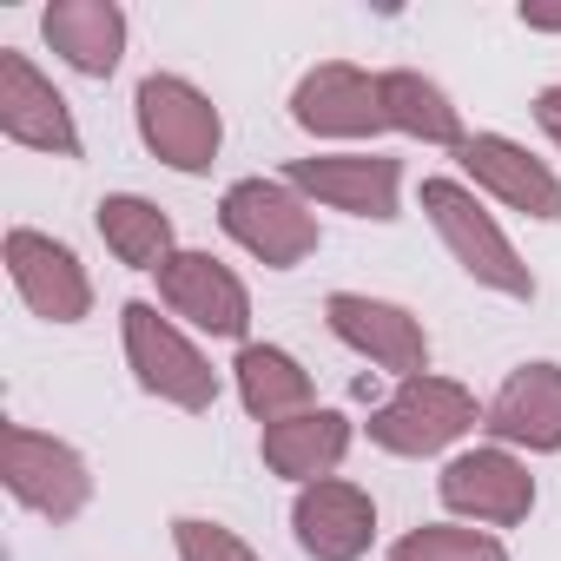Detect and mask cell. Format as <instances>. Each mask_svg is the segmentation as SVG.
Masks as SVG:
<instances>
[{
	"instance_id": "cell-14",
	"label": "cell",
	"mask_w": 561,
	"mask_h": 561,
	"mask_svg": "<svg viewBox=\"0 0 561 561\" xmlns=\"http://www.w3.org/2000/svg\"><path fill=\"white\" fill-rule=\"evenodd\" d=\"M0 133H8L14 146L60 152V159L80 152V133H73L67 100H60L21 54H0Z\"/></svg>"
},
{
	"instance_id": "cell-12",
	"label": "cell",
	"mask_w": 561,
	"mask_h": 561,
	"mask_svg": "<svg viewBox=\"0 0 561 561\" xmlns=\"http://www.w3.org/2000/svg\"><path fill=\"white\" fill-rule=\"evenodd\" d=\"M159 298L179 311V318H192L198 331H211V337H244V324H251V298H244V285L211 257V251H179L165 271H159Z\"/></svg>"
},
{
	"instance_id": "cell-2",
	"label": "cell",
	"mask_w": 561,
	"mask_h": 561,
	"mask_svg": "<svg viewBox=\"0 0 561 561\" xmlns=\"http://www.w3.org/2000/svg\"><path fill=\"white\" fill-rule=\"evenodd\" d=\"M218 225L271 271H291L318 251V218L291 185H271V179H238L218 205Z\"/></svg>"
},
{
	"instance_id": "cell-21",
	"label": "cell",
	"mask_w": 561,
	"mask_h": 561,
	"mask_svg": "<svg viewBox=\"0 0 561 561\" xmlns=\"http://www.w3.org/2000/svg\"><path fill=\"white\" fill-rule=\"evenodd\" d=\"M377 87H383V119H390L397 133L462 152V139H469V133H462V113L443 100L436 80H423V73H377Z\"/></svg>"
},
{
	"instance_id": "cell-1",
	"label": "cell",
	"mask_w": 561,
	"mask_h": 561,
	"mask_svg": "<svg viewBox=\"0 0 561 561\" xmlns=\"http://www.w3.org/2000/svg\"><path fill=\"white\" fill-rule=\"evenodd\" d=\"M423 211L436 218L443 244L456 251V264L476 277V285L508 291V298H535L528 264L515 257V244L502 238V225H495V218L469 198V185H456V179H423Z\"/></svg>"
},
{
	"instance_id": "cell-5",
	"label": "cell",
	"mask_w": 561,
	"mask_h": 561,
	"mask_svg": "<svg viewBox=\"0 0 561 561\" xmlns=\"http://www.w3.org/2000/svg\"><path fill=\"white\" fill-rule=\"evenodd\" d=\"M126 318V357H133V377L152 390V397H165V403H179V410H211L218 403V370L152 311V305H126L119 311Z\"/></svg>"
},
{
	"instance_id": "cell-9",
	"label": "cell",
	"mask_w": 561,
	"mask_h": 561,
	"mask_svg": "<svg viewBox=\"0 0 561 561\" xmlns=\"http://www.w3.org/2000/svg\"><path fill=\"white\" fill-rule=\"evenodd\" d=\"M324 318H331V331H337L351 351H364L370 364L397 370L403 383L430 370V337H423V324H416L410 311H397V305H383V298L337 291V298L324 305Z\"/></svg>"
},
{
	"instance_id": "cell-18",
	"label": "cell",
	"mask_w": 561,
	"mask_h": 561,
	"mask_svg": "<svg viewBox=\"0 0 561 561\" xmlns=\"http://www.w3.org/2000/svg\"><path fill=\"white\" fill-rule=\"evenodd\" d=\"M351 449V423L337 410H305L285 423H264V462L271 476H291V482H324Z\"/></svg>"
},
{
	"instance_id": "cell-3",
	"label": "cell",
	"mask_w": 561,
	"mask_h": 561,
	"mask_svg": "<svg viewBox=\"0 0 561 561\" xmlns=\"http://www.w3.org/2000/svg\"><path fill=\"white\" fill-rule=\"evenodd\" d=\"M0 482H8L14 502H27L34 515H54V522H73V515L87 508V495H93L87 462H80L67 443L41 436V430H27V423H8V430H0Z\"/></svg>"
},
{
	"instance_id": "cell-22",
	"label": "cell",
	"mask_w": 561,
	"mask_h": 561,
	"mask_svg": "<svg viewBox=\"0 0 561 561\" xmlns=\"http://www.w3.org/2000/svg\"><path fill=\"white\" fill-rule=\"evenodd\" d=\"M390 561H508V548L476 528H416L390 548Z\"/></svg>"
},
{
	"instance_id": "cell-8",
	"label": "cell",
	"mask_w": 561,
	"mask_h": 561,
	"mask_svg": "<svg viewBox=\"0 0 561 561\" xmlns=\"http://www.w3.org/2000/svg\"><path fill=\"white\" fill-rule=\"evenodd\" d=\"M8 271H14V291L27 298V311L47 324H80L93 311V285H87L80 257L41 231H8Z\"/></svg>"
},
{
	"instance_id": "cell-19",
	"label": "cell",
	"mask_w": 561,
	"mask_h": 561,
	"mask_svg": "<svg viewBox=\"0 0 561 561\" xmlns=\"http://www.w3.org/2000/svg\"><path fill=\"white\" fill-rule=\"evenodd\" d=\"M238 397L257 423H285V416H305L311 410V377L271 344H244L238 351Z\"/></svg>"
},
{
	"instance_id": "cell-7",
	"label": "cell",
	"mask_w": 561,
	"mask_h": 561,
	"mask_svg": "<svg viewBox=\"0 0 561 561\" xmlns=\"http://www.w3.org/2000/svg\"><path fill=\"white\" fill-rule=\"evenodd\" d=\"M397 179H403V165L383 152H324V159L285 165L291 192H311V198L357 211V218H397Z\"/></svg>"
},
{
	"instance_id": "cell-4",
	"label": "cell",
	"mask_w": 561,
	"mask_h": 561,
	"mask_svg": "<svg viewBox=\"0 0 561 561\" xmlns=\"http://www.w3.org/2000/svg\"><path fill=\"white\" fill-rule=\"evenodd\" d=\"M462 430H476V397L462 383H449V377H410L370 416V443L390 449V456H436Z\"/></svg>"
},
{
	"instance_id": "cell-15",
	"label": "cell",
	"mask_w": 561,
	"mask_h": 561,
	"mask_svg": "<svg viewBox=\"0 0 561 561\" xmlns=\"http://www.w3.org/2000/svg\"><path fill=\"white\" fill-rule=\"evenodd\" d=\"M482 430L495 443L561 449V364H522L482 410Z\"/></svg>"
},
{
	"instance_id": "cell-20",
	"label": "cell",
	"mask_w": 561,
	"mask_h": 561,
	"mask_svg": "<svg viewBox=\"0 0 561 561\" xmlns=\"http://www.w3.org/2000/svg\"><path fill=\"white\" fill-rule=\"evenodd\" d=\"M100 238H106L113 257L133 264V271H165V264L179 257V251H172V218H165L152 198H133V192L100 198Z\"/></svg>"
},
{
	"instance_id": "cell-25",
	"label": "cell",
	"mask_w": 561,
	"mask_h": 561,
	"mask_svg": "<svg viewBox=\"0 0 561 561\" xmlns=\"http://www.w3.org/2000/svg\"><path fill=\"white\" fill-rule=\"evenodd\" d=\"M528 27H561V8H522Z\"/></svg>"
},
{
	"instance_id": "cell-17",
	"label": "cell",
	"mask_w": 561,
	"mask_h": 561,
	"mask_svg": "<svg viewBox=\"0 0 561 561\" xmlns=\"http://www.w3.org/2000/svg\"><path fill=\"white\" fill-rule=\"evenodd\" d=\"M41 27H47V47H54L67 67H80V73H93V80H106V73L119 67L126 14L113 8V0H54Z\"/></svg>"
},
{
	"instance_id": "cell-10",
	"label": "cell",
	"mask_w": 561,
	"mask_h": 561,
	"mask_svg": "<svg viewBox=\"0 0 561 561\" xmlns=\"http://www.w3.org/2000/svg\"><path fill=\"white\" fill-rule=\"evenodd\" d=\"M291 113H298L305 133H324V139H364V133H383L390 126L383 119V87L370 73L344 67V60L305 73L298 93H291Z\"/></svg>"
},
{
	"instance_id": "cell-24",
	"label": "cell",
	"mask_w": 561,
	"mask_h": 561,
	"mask_svg": "<svg viewBox=\"0 0 561 561\" xmlns=\"http://www.w3.org/2000/svg\"><path fill=\"white\" fill-rule=\"evenodd\" d=\"M535 119H541V133L561 146V87H548V93L535 100Z\"/></svg>"
},
{
	"instance_id": "cell-11",
	"label": "cell",
	"mask_w": 561,
	"mask_h": 561,
	"mask_svg": "<svg viewBox=\"0 0 561 561\" xmlns=\"http://www.w3.org/2000/svg\"><path fill=\"white\" fill-rule=\"evenodd\" d=\"M436 489H443V502L456 515H476V522H495V528H515L535 508V482H528V469L508 449H469V456H456Z\"/></svg>"
},
{
	"instance_id": "cell-13",
	"label": "cell",
	"mask_w": 561,
	"mask_h": 561,
	"mask_svg": "<svg viewBox=\"0 0 561 561\" xmlns=\"http://www.w3.org/2000/svg\"><path fill=\"white\" fill-rule=\"evenodd\" d=\"M291 528L305 541L311 561H357L377 535V508L357 482H305L298 489V508H291Z\"/></svg>"
},
{
	"instance_id": "cell-23",
	"label": "cell",
	"mask_w": 561,
	"mask_h": 561,
	"mask_svg": "<svg viewBox=\"0 0 561 561\" xmlns=\"http://www.w3.org/2000/svg\"><path fill=\"white\" fill-rule=\"evenodd\" d=\"M172 541H179V561H257L231 528H218V522H172Z\"/></svg>"
},
{
	"instance_id": "cell-6",
	"label": "cell",
	"mask_w": 561,
	"mask_h": 561,
	"mask_svg": "<svg viewBox=\"0 0 561 561\" xmlns=\"http://www.w3.org/2000/svg\"><path fill=\"white\" fill-rule=\"evenodd\" d=\"M139 139L179 165V172H205L218 159V106L192 87V80H172V73H152L139 87Z\"/></svg>"
},
{
	"instance_id": "cell-16",
	"label": "cell",
	"mask_w": 561,
	"mask_h": 561,
	"mask_svg": "<svg viewBox=\"0 0 561 561\" xmlns=\"http://www.w3.org/2000/svg\"><path fill=\"white\" fill-rule=\"evenodd\" d=\"M462 165L476 172V185H489L502 205H515V211H528V218H561V179L541 165V159H528L515 139H502V133H476V139H462Z\"/></svg>"
}]
</instances>
